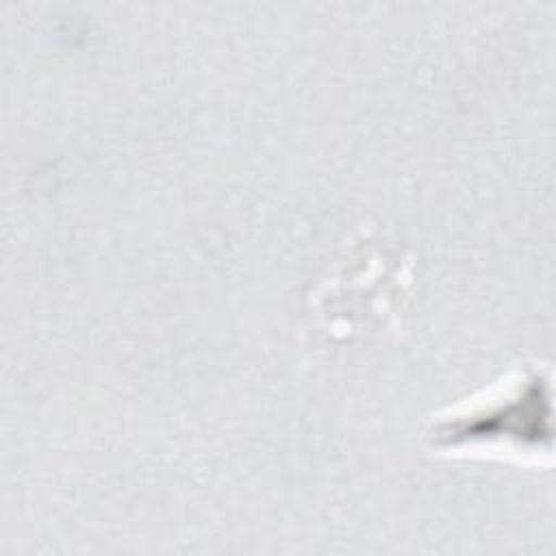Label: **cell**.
Instances as JSON below:
<instances>
[{
	"label": "cell",
	"instance_id": "cell-1",
	"mask_svg": "<svg viewBox=\"0 0 556 556\" xmlns=\"http://www.w3.org/2000/svg\"><path fill=\"white\" fill-rule=\"evenodd\" d=\"M539 371L515 374L480 397L456 406L432 424L439 450L534 452L539 450Z\"/></svg>",
	"mask_w": 556,
	"mask_h": 556
}]
</instances>
